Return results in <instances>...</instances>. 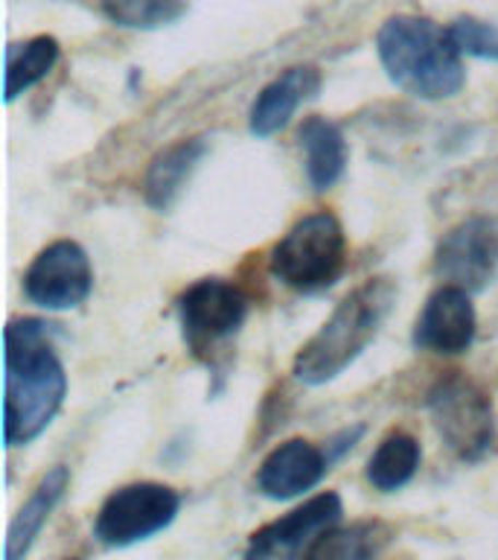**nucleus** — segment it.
<instances>
[{
    "mask_svg": "<svg viewBox=\"0 0 498 560\" xmlns=\"http://www.w3.org/2000/svg\"><path fill=\"white\" fill-rule=\"evenodd\" d=\"M68 394V374L52 348L50 330L38 318L7 327V400L3 438L7 446H24L42 435L59 415Z\"/></svg>",
    "mask_w": 498,
    "mask_h": 560,
    "instance_id": "1",
    "label": "nucleus"
},
{
    "mask_svg": "<svg viewBox=\"0 0 498 560\" xmlns=\"http://www.w3.org/2000/svg\"><path fill=\"white\" fill-rule=\"evenodd\" d=\"M376 52L393 85L419 100H449L466 85L463 52L452 33L428 18H388L376 35Z\"/></svg>",
    "mask_w": 498,
    "mask_h": 560,
    "instance_id": "2",
    "label": "nucleus"
},
{
    "mask_svg": "<svg viewBox=\"0 0 498 560\" xmlns=\"http://www.w3.org/2000/svg\"><path fill=\"white\" fill-rule=\"evenodd\" d=\"M396 301L391 278H370L349 292L323 327L297 350L295 376L306 385L332 383L379 336Z\"/></svg>",
    "mask_w": 498,
    "mask_h": 560,
    "instance_id": "3",
    "label": "nucleus"
},
{
    "mask_svg": "<svg viewBox=\"0 0 498 560\" xmlns=\"http://www.w3.org/2000/svg\"><path fill=\"white\" fill-rule=\"evenodd\" d=\"M271 275L297 292H321L344 275L347 236L332 213L321 210L288 228L271 252Z\"/></svg>",
    "mask_w": 498,
    "mask_h": 560,
    "instance_id": "4",
    "label": "nucleus"
},
{
    "mask_svg": "<svg viewBox=\"0 0 498 560\" xmlns=\"http://www.w3.org/2000/svg\"><path fill=\"white\" fill-rule=\"evenodd\" d=\"M428 409L446 446L463 462H478L493 446V400L466 376H446L428 394Z\"/></svg>",
    "mask_w": 498,
    "mask_h": 560,
    "instance_id": "5",
    "label": "nucleus"
},
{
    "mask_svg": "<svg viewBox=\"0 0 498 560\" xmlns=\"http://www.w3.org/2000/svg\"><path fill=\"white\" fill-rule=\"evenodd\" d=\"M181 508V499L173 488L157 481H138L114 490L96 514L94 534L105 546H131L164 532Z\"/></svg>",
    "mask_w": 498,
    "mask_h": 560,
    "instance_id": "6",
    "label": "nucleus"
},
{
    "mask_svg": "<svg viewBox=\"0 0 498 560\" xmlns=\"http://www.w3.org/2000/svg\"><path fill=\"white\" fill-rule=\"evenodd\" d=\"M183 339L195 353H204L218 341L230 339L248 315V298L236 283L204 278L192 283L178 301Z\"/></svg>",
    "mask_w": 498,
    "mask_h": 560,
    "instance_id": "7",
    "label": "nucleus"
},
{
    "mask_svg": "<svg viewBox=\"0 0 498 560\" xmlns=\"http://www.w3.org/2000/svg\"><path fill=\"white\" fill-rule=\"evenodd\" d=\"M94 289V269L85 248L73 240H56L38 252L24 275V292L44 310H73Z\"/></svg>",
    "mask_w": 498,
    "mask_h": 560,
    "instance_id": "8",
    "label": "nucleus"
},
{
    "mask_svg": "<svg viewBox=\"0 0 498 560\" xmlns=\"http://www.w3.org/2000/svg\"><path fill=\"white\" fill-rule=\"evenodd\" d=\"M498 269V231L487 219H466L443 236L435 271L449 287L481 292Z\"/></svg>",
    "mask_w": 498,
    "mask_h": 560,
    "instance_id": "9",
    "label": "nucleus"
},
{
    "mask_svg": "<svg viewBox=\"0 0 498 560\" xmlns=\"http://www.w3.org/2000/svg\"><path fill=\"white\" fill-rule=\"evenodd\" d=\"M344 508L339 493H318L283 520H274L253 534L248 542V558H297L309 555L323 534L339 525Z\"/></svg>",
    "mask_w": 498,
    "mask_h": 560,
    "instance_id": "10",
    "label": "nucleus"
},
{
    "mask_svg": "<svg viewBox=\"0 0 498 560\" xmlns=\"http://www.w3.org/2000/svg\"><path fill=\"white\" fill-rule=\"evenodd\" d=\"M475 327H478V318H475L470 292L443 283L428 298L419 313L417 327H414V345L431 350V353L452 357V353H463L470 348L475 339Z\"/></svg>",
    "mask_w": 498,
    "mask_h": 560,
    "instance_id": "11",
    "label": "nucleus"
},
{
    "mask_svg": "<svg viewBox=\"0 0 498 560\" xmlns=\"http://www.w3.org/2000/svg\"><path fill=\"white\" fill-rule=\"evenodd\" d=\"M330 458L304 438H292L265 455L257 472V488L269 499H295L323 479Z\"/></svg>",
    "mask_w": 498,
    "mask_h": 560,
    "instance_id": "12",
    "label": "nucleus"
},
{
    "mask_svg": "<svg viewBox=\"0 0 498 560\" xmlns=\"http://www.w3.org/2000/svg\"><path fill=\"white\" fill-rule=\"evenodd\" d=\"M321 88V73L312 65H297V68L283 70L277 79H271L262 88L248 114V129L257 138H271L280 129H286L288 120L295 117L300 103L318 94Z\"/></svg>",
    "mask_w": 498,
    "mask_h": 560,
    "instance_id": "13",
    "label": "nucleus"
},
{
    "mask_svg": "<svg viewBox=\"0 0 498 560\" xmlns=\"http://www.w3.org/2000/svg\"><path fill=\"white\" fill-rule=\"evenodd\" d=\"M70 485V470L64 464L52 467L38 488L33 490V497L26 499V505L17 511V516L9 525L7 537V560H21L35 542V537L42 534L44 523L50 520L52 508L59 505V499L64 497V490Z\"/></svg>",
    "mask_w": 498,
    "mask_h": 560,
    "instance_id": "14",
    "label": "nucleus"
},
{
    "mask_svg": "<svg viewBox=\"0 0 498 560\" xmlns=\"http://www.w3.org/2000/svg\"><path fill=\"white\" fill-rule=\"evenodd\" d=\"M201 158H204V140L201 138L181 140V143L164 149L152 161L146 178H143V196H146L149 205L157 210L169 208L181 196Z\"/></svg>",
    "mask_w": 498,
    "mask_h": 560,
    "instance_id": "15",
    "label": "nucleus"
},
{
    "mask_svg": "<svg viewBox=\"0 0 498 560\" xmlns=\"http://www.w3.org/2000/svg\"><path fill=\"white\" fill-rule=\"evenodd\" d=\"M300 149L306 155V175L315 190H330L347 166V143L335 122L309 117L300 126Z\"/></svg>",
    "mask_w": 498,
    "mask_h": 560,
    "instance_id": "16",
    "label": "nucleus"
},
{
    "mask_svg": "<svg viewBox=\"0 0 498 560\" xmlns=\"http://www.w3.org/2000/svg\"><path fill=\"white\" fill-rule=\"evenodd\" d=\"M419 467V444L417 438L408 432H391L384 438L382 444L376 446V453L367 462V481L376 490H391L405 488L414 472Z\"/></svg>",
    "mask_w": 498,
    "mask_h": 560,
    "instance_id": "17",
    "label": "nucleus"
},
{
    "mask_svg": "<svg viewBox=\"0 0 498 560\" xmlns=\"http://www.w3.org/2000/svg\"><path fill=\"white\" fill-rule=\"evenodd\" d=\"M59 61V42L52 35H35L24 44H12L7 56V100L38 85Z\"/></svg>",
    "mask_w": 498,
    "mask_h": 560,
    "instance_id": "18",
    "label": "nucleus"
},
{
    "mask_svg": "<svg viewBox=\"0 0 498 560\" xmlns=\"http://www.w3.org/2000/svg\"><path fill=\"white\" fill-rule=\"evenodd\" d=\"M388 537H391V532L382 523H358L353 528H344V532H327L306 558H370V555L382 551Z\"/></svg>",
    "mask_w": 498,
    "mask_h": 560,
    "instance_id": "19",
    "label": "nucleus"
},
{
    "mask_svg": "<svg viewBox=\"0 0 498 560\" xmlns=\"http://www.w3.org/2000/svg\"><path fill=\"white\" fill-rule=\"evenodd\" d=\"M99 7L117 26L157 30L187 12V0H99Z\"/></svg>",
    "mask_w": 498,
    "mask_h": 560,
    "instance_id": "20",
    "label": "nucleus"
},
{
    "mask_svg": "<svg viewBox=\"0 0 498 560\" xmlns=\"http://www.w3.org/2000/svg\"><path fill=\"white\" fill-rule=\"evenodd\" d=\"M449 33H452L454 44H458V50L466 52V56L498 61V24H489V21H481V18L472 15H461L454 18Z\"/></svg>",
    "mask_w": 498,
    "mask_h": 560,
    "instance_id": "21",
    "label": "nucleus"
}]
</instances>
